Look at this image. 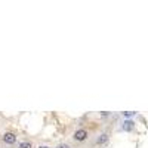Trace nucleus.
Masks as SVG:
<instances>
[{"instance_id": "7", "label": "nucleus", "mask_w": 148, "mask_h": 148, "mask_svg": "<svg viewBox=\"0 0 148 148\" xmlns=\"http://www.w3.org/2000/svg\"><path fill=\"white\" fill-rule=\"evenodd\" d=\"M56 148H70V145L68 144H59Z\"/></svg>"}, {"instance_id": "8", "label": "nucleus", "mask_w": 148, "mask_h": 148, "mask_svg": "<svg viewBox=\"0 0 148 148\" xmlns=\"http://www.w3.org/2000/svg\"><path fill=\"white\" fill-rule=\"evenodd\" d=\"M39 148H51V147H43V145H42V147H39Z\"/></svg>"}, {"instance_id": "5", "label": "nucleus", "mask_w": 148, "mask_h": 148, "mask_svg": "<svg viewBox=\"0 0 148 148\" xmlns=\"http://www.w3.org/2000/svg\"><path fill=\"white\" fill-rule=\"evenodd\" d=\"M19 148H33L30 142H21L19 144Z\"/></svg>"}, {"instance_id": "2", "label": "nucleus", "mask_w": 148, "mask_h": 148, "mask_svg": "<svg viewBox=\"0 0 148 148\" xmlns=\"http://www.w3.org/2000/svg\"><path fill=\"white\" fill-rule=\"evenodd\" d=\"M3 142L8 144V145H14L16 142V136H15V133H12V132H6L3 135Z\"/></svg>"}, {"instance_id": "6", "label": "nucleus", "mask_w": 148, "mask_h": 148, "mask_svg": "<svg viewBox=\"0 0 148 148\" xmlns=\"http://www.w3.org/2000/svg\"><path fill=\"white\" fill-rule=\"evenodd\" d=\"M123 116H125V117H132V116H135V111H125Z\"/></svg>"}, {"instance_id": "3", "label": "nucleus", "mask_w": 148, "mask_h": 148, "mask_svg": "<svg viewBox=\"0 0 148 148\" xmlns=\"http://www.w3.org/2000/svg\"><path fill=\"white\" fill-rule=\"evenodd\" d=\"M133 125H135V123H133L132 120H126L125 123H123V130H126V132H130V130L133 129Z\"/></svg>"}, {"instance_id": "1", "label": "nucleus", "mask_w": 148, "mask_h": 148, "mask_svg": "<svg viewBox=\"0 0 148 148\" xmlns=\"http://www.w3.org/2000/svg\"><path fill=\"white\" fill-rule=\"evenodd\" d=\"M73 138H74V141L83 142V141H86V139H88V132H86L84 129H79V130H76V132H74Z\"/></svg>"}, {"instance_id": "4", "label": "nucleus", "mask_w": 148, "mask_h": 148, "mask_svg": "<svg viewBox=\"0 0 148 148\" xmlns=\"http://www.w3.org/2000/svg\"><path fill=\"white\" fill-rule=\"evenodd\" d=\"M107 141H108V135H107V133H102V135H99V138L96 139V144L102 145V144H105Z\"/></svg>"}]
</instances>
